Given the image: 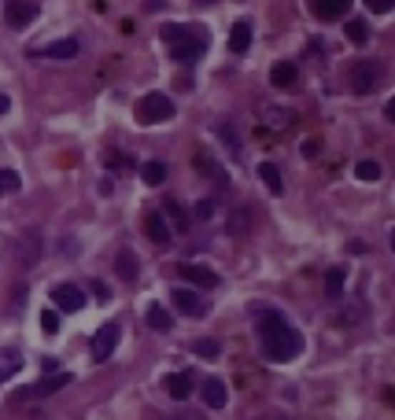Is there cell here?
Listing matches in <instances>:
<instances>
[{"mask_svg": "<svg viewBox=\"0 0 395 420\" xmlns=\"http://www.w3.org/2000/svg\"><path fill=\"white\" fill-rule=\"evenodd\" d=\"M255 324H259V339H262V354L270 362L284 365L296 362L303 354V336L289 324V317L281 309H255Z\"/></svg>", "mask_w": 395, "mask_h": 420, "instance_id": "1", "label": "cell"}, {"mask_svg": "<svg viewBox=\"0 0 395 420\" xmlns=\"http://www.w3.org/2000/svg\"><path fill=\"white\" fill-rule=\"evenodd\" d=\"M207 30L204 26H181V37L170 44V59L174 63H192L207 52Z\"/></svg>", "mask_w": 395, "mask_h": 420, "instance_id": "2", "label": "cell"}, {"mask_svg": "<svg viewBox=\"0 0 395 420\" xmlns=\"http://www.w3.org/2000/svg\"><path fill=\"white\" fill-rule=\"evenodd\" d=\"M74 384V372H49L45 380H37V384H30V387H23V391H15V402H37V398H49V394H56V391H63V387H71Z\"/></svg>", "mask_w": 395, "mask_h": 420, "instance_id": "3", "label": "cell"}, {"mask_svg": "<svg viewBox=\"0 0 395 420\" xmlns=\"http://www.w3.org/2000/svg\"><path fill=\"white\" fill-rule=\"evenodd\" d=\"M381 78H384V66H381L377 59H359L355 66H351V88H355L359 96L377 93Z\"/></svg>", "mask_w": 395, "mask_h": 420, "instance_id": "4", "label": "cell"}, {"mask_svg": "<svg viewBox=\"0 0 395 420\" xmlns=\"http://www.w3.org/2000/svg\"><path fill=\"white\" fill-rule=\"evenodd\" d=\"M137 115L144 126H159L166 118H174V100L166 93H144L141 103H137Z\"/></svg>", "mask_w": 395, "mask_h": 420, "instance_id": "5", "label": "cell"}, {"mask_svg": "<svg viewBox=\"0 0 395 420\" xmlns=\"http://www.w3.org/2000/svg\"><path fill=\"white\" fill-rule=\"evenodd\" d=\"M119 339H122V328L119 324H104L96 336H93V343H89L93 362H107V358H111V354L119 350Z\"/></svg>", "mask_w": 395, "mask_h": 420, "instance_id": "6", "label": "cell"}, {"mask_svg": "<svg viewBox=\"0 0 395 420\" xmlns=\"http://www.w3.org/2000/svg\"><path fill=\"white\" fill-rule=\"evenodd\" d=\"M170 299H174V309H178V314H185V317H204V314H207V302L200 299V292H196V287H174Z\"/></svg>", "mask_w": 395, "mask_h": 420, "instance_id": "7", "label": "cell"}, {"mask_svg": "<svg viewBox=\"0 0 395 420\" xmlns=\"http://www.w3.org/2000/svg\"><path fill=\"white\" fill-rule=\"evenodd\" d=\"M52 302L59 314H78V309L85 306V292L78 284H56L52 287Z\"/></svg>", "mask_w": 395, "mask_h": 420, "instance_id": "8", "label": "cell"}, {"mask_svg": "<svg viewBox=\"0 0 395 420\" xmlns=\"http://www.w3.org/2000/svg\"><path fill=\"white\" fill-rule=\"evenodd\" d=\"M178 273L189 280V287H196V292H211V287H218V273L207 270V265H178Z\"/></svg>", "mask_w": 395, "mask_h": 420, "instance_id": "9", "label": "cell"}, {"mask_svg": "<svg viewBox=\"0 0 395 420\" xmlns=\"http://www.w3.org/2000/svg\"><path fill=\"white\" fill-rule=\"evenodd\" d=\"M144 232L151 243H159V247H166V243H174V229H170V221L163 217V210H151L144 217Z\"/></svg>", "mask_w": 395, "mask_h": 420, "instance_id": "10", "label": "cell"}, {"mask_svg": "<svg viewBox=\"0 0 395 420\" xmlns=\"http://www.w3.org/2000/svg\"><path fill=\"white\" fill-rule=\"evenodd\" d=\"M37 15H41V4H37V0H11L8 11H4V19L11 22V26H30Z\"/></svg>", "mask_w": 395, "mask_h": 420, "instance_id": "11", "label": "cell"}, {"mask_svg": "<svg viewBox=\"0 0 395 420\" xmlns=\"http://www.w3.org/2000/svg\"><path fill=\"white\" fill-rule=\"evenodd\" d=\"M34 56H41V59H74L78 56V41L74 37L49 41V44H41V48H34Z\"/></svg>", "mask_w": 395, "mask_h": 420, "instance_id": "12", "label": "cell"}, {"mask_svg": "<svg viewBox=\"0 0 395 420\" xmlns=\"http://www.w3.org/2000/svg\"><path fill=\"white\" fill-rule=\"evenodd\" d=\"M37 258H41V232L30 229L23 240H19V265H23V270H34Z\"/></svg>", "mask_w": 395, "mask_h": 420, "instance_id": "13", "label": "cell"}, {"mask_svg": "<svg viewBox=\"0 0 395 420\" xmlns=\"http://www.w3.org/2000/svg\"><path fill=\"white\" fill-rule=\"evenodd\" d=\"M115 273H119V280H126V284H134L137 277H141V258L129 251V247H122L119 255H115Z\"/></svg>", "mask_w": 395, "mask_h": 420, "instance_id": "14", "label": "cell"}, {"mask_svg": "<svg viewBox=\"0 0 395 420\" xmlns=\"http://www.w3.org/2000/svg\"><path fill=\"white\" fill-rule=\"evenodd\" d=\"M251 22L248 19H240V22H233V30H229V52L233 56H244L248 48H251Z\"/></svg>", "mask_w": 395, "mask_h": 420, "instance_id": "15", "label": "cell"}, {"mask_svg": "<svg viewBox=\"0 0 395 420\" xmlns=\"http://www.w3.org/2000/svg\"><path fill=\"white\" fill-rule=\"evenodd\" d=\"M296 81H299V66H296V63L281 59V63L270 66V85H274V88H292Z\"/></svg>", "mask_w": 395, "mask_h": 420, "instance_id": "16", "label": "cell"}, {"mask_svg": "<svg viewBox=\"0 0 395 420\" xmlns=\"http://www.w3.org/2000/svg\"><path fill=\"white\" fill-rule=\"evenodd\" d=\"M163 387H166V394L174 398V402H185V398L192 394V376L189 372H170L163 380Z\"/></svg>", "mask_w": 395, "mask_h": 420, "instance_id": "17", "label": "cell"}, {"mask_svg": "<svg viewBox=\"0 0 395 420\" xmlns=\"http://www.w3.org/2000/svg\"><path fill=\"white\" fill-rule=\"evenodd\" d=\"M204 402H207L211 409H222V406L229 402V387H226V380H218V376L204 380Z\"/></svg>", "mask_w": 395, "mask_h": 420, "instance_id": "18", "label": "cell"}, {"mask_svg": "<svg viewBox=\"0 0 395 420\" xmlns=\"http://www.w3.org/2000/svg\"><path fill=\"white\" fill-rule=\"evenodd\" d=\"M366 321V302L362 299H347V306L336 314V324L340 328H355V324H362Z\"/></svg>", "mask_w": 395, "mask_h": 420, "instance_id": "19", "label": "cell"}, {"mask_svg": "<svg viewBox=\"0 0 395 420\" xmlns=\"http://www.w3.org/2000/svg\"><path fill=\"white\" fill-rule=\"evenodd\" d=\"M214 137L226 140V148H229L233 159H240V155H244V144H240V133H236L233 122H218V126H214Z\"/></svg>", "mask_w": 395, "mask_h": 420, "instance_id": "20", "label": "cell"}, {"mask_svg": "<svg viewBox=\"0 0 395 420\" xmlns=\"http://www.w3.org/2000/svg\"><path fill=\"white\" fill-rule=\"evenodd\" d=\"M311 4H314L318 19H325V22H333V19L351 11V0H311Z\"/></svg>", "mask_w": 395, "mask_h": 420, "instance_id": "21", "label": "cell"}, {"mask_svg": "<svg viewBox=\"0 0 395 420\" xmlns=\"http://www.w3.org/2000/svg\"><path fill=\"white\" fill-rule=\"evenodd\" d=\"M19 369H23V354L11 350V347H4V350H0V384L11 380V376H15Z\"/></svg>", "mask_w": 395, "mask_h": 420, "instance_id": "22", "label": "cell"}, {"mask_svg": "<svg viewBox=\"0 0 395 420\" xmlns=\"http://www.w3.org/2000/svg\"><path fill=\"white\" fill-rule=\"evenodd\" d=\"M259 177H262V185H266L270 195H281L284 192V177H281V170L274 163H259Z\"/></svg>", "mask_w": 395, "mask_h": 420, "instance_id": "23", "label": "cell"}, {"mask_svg": "<svg viewBox=\"0 0 395 420\" xmlns=\"http://www.w3.org/2000/svg\"><path fill=\"white\" fill-rule=\"evenodd\" d=\"M248 229H251V207H236L229 214V221H226V232L229 236H244Z\"/></svg>", "mask_w": 395, "mask_h": 420, "instance_id": "24", "label": "cell"}, {"mask_svg": "<svg viewBox=\"0 0 395 420\" xmlns=\"http://www.w3.org/2000/svg\"><path fill=\"white\" fill-rule=\"evenodd\" d=\"M144 321H148V328L151 332H163V336H166V332L174 328V317L166 314V309L156 302V306H148V314H144Z\"/></svg>", "mask_w": 395, "mask_h": 420, "instance_id": "25", "label": "cell"}, {"mask_svg": "<svg viewBox=\"0 0 395 420\" xmlns=\"http://www.w3.org/2000/svg\"><path fill=\"white\" fill-rule=\"evenodd\" d=\"M141 181H144L148 188H159V185L166 181V166H163L159 159H151V163H144V166H141Z\"/></svg>", "mask_w": 395, "mask_h": 420, "instance_id": "26", "label": "cell"}, {"mask_svg": "<svg viewBox=\"0 0 395 420\" xmlns=\"http://www.w3.org/2000/svg\"><path fill=\"white\" fill-rule=\"evenodd\" d=\"M344 284H347V270H340V265H336V270H329L325 273V295L329 299H340L344 295Z\"/></svg>", "mask_w": 395, "mask_h": 420, "instance_id": "27", "label": "cell"}, {"mask_svg": "<svg viewBox=\"0 0 395 420\" xmlns=\"http://www.w3.org/2000/svg\"><path fill=\"white\" fill-rule=\"evenodd\" d=\"M192 354H196V358H207V362H214L218 358V354H222V347H218V339H192Z\"/></svg>", "mask_w": 395, "mask_h": 420, "instance_id": "28", "label": "cell"}, {"mask_svg": "<svg viewBox=\"0 0 395 420\" xmlns=\"http://www.w3.org/2000/svg\"><path fill=\"white\" fill-rule=\"evenodd\" d=\"M355 177H359V181H366V185L381 181V163H373V159H362V163L355 166Z\"/></svg>", "mask_w": 395, "mask_h": 420, "instance_id": "29", "label": "cell"}, {"mask_svg": "<svg viewBox=\"0 0 395 420\" xmlns=\"http://www.w3.org/2000/svg\"><path fill=\"white\" fill-rule=\"evenodd\" d=\"M347 41L351 44H366L369 41V30H366L362 19H347Z\"/></svg>", "mask_w": 395, "mask_h": 420, "instance_id": "30", "label": "cell"}, {"mask_svg": "<svg viewBox=\"0 0 395 420\" xmlns=\"http://www.w3.org/2000/svg\"><path fill=\"white\" fill-rule=\"evenodd\" d=\"M23 188V177H19L15 170H0V195L4 192H19Z\"/></svg>", "mask_w": 395, "mask_h": 420, "instance_id": "31", "label": "cell"}, {"mask_svg": "<svg viewBox=\"0 0 395 420\" xmlns=\"http://www.w3.org/2000/svg\"><path fill=\"white\" fill-rule=\"evenodd\" d=\"M41 328H45V336H56L59 332V309H45V314H41Z\"/></svg>", "mask_w": 395, "mask_h": 420, "instance_id": "32", "label": "cell"}, {"mask_svg": "<svg viewBox=\"0 0 395 420\" xmlns=\"http://www.w3.org/2000/svg\"><path fill=\"white\" fill-rule=\"evenodd\" d=\"M166 217H170V221H174V225H178V229H185V225H189L185 210H181L178 203H174V199H166Z\"/></svg>", "mask_w": 395, "mask_h": 420, "instance_id": "33", "label": "cell"}, {"mask_svg": "<svg viewBox=\"0 0 395 420\" xmlns=\"http://www.w3.org/2000/svg\"><path fill=\"white\" fill-rule=\"evenodd\" d=\"M192 210H196V221H211L214 217V199H200Z\"/></svg>", "mask_w": 395, "mask_h": 420, "instance_id": "34", "label": "cell"}, {"mask_svg": "<svg viewBox=\"0 0 395 420\" xmlns=\"http://www.w3.org/2000/svg\"><path fill=\"white\" fill-rule=\"evenodd\" d=\"M366 4H369V11H373V15H388L395 0H366Z\"/></svg>", "mask_w": 395, "mask_h": 420, "instance_id": "35", "label": "cell"}, {"mask_svg": "<svg viewBox=\"0 0 395 420\" xmlns=\"http://www.w3.org/2000/svg\"><path fill=\"white\" fill-rule=\"evenodd\" d=\"M266 118H274L270 126H289L292 122V111H266Z\"/></svg>", "mask_w": 395, "mask_h": 420, "instance_id": "36", "label": "cell"}, {"mask_svg": "<svg viewBox=\"0 0 395 420\" xmlns=\"http://www.w3.org/2000/svg\"><path fill=\"white\" fill-rule=\"evenodd\" d=\"M93 295H96L100 302H107V299H111V287H107L104 280H93Z\"/></svg>", "mask_w": 395, "mask_h": 420, "instance_id": "37", "label": "cell"}, {"mask_svg": "<svg viewBox=\"0 0 395 420\" xmlns=\"http://www.w3.org/2000/svg\"><path fill=\"white\" fill-rule=\"evenodd\" d=\"M303 155H306V159H314V155H318V140H303Z\"/></svg>", "mask_w": 395, "mask_h": 420, "instance_id": "38", "label": "cell"}, {"mask_svg": "<svg viewBox=\"0 0 395 420\" xmlns=\"http://www.w3.org/2000/svg\"><path fill=\"white\" fill-rule=\"evenodd\" d=\"M115 192V185L111 181H107V177H104V181H100V195H111Z\"/></svg>", "mask_w": 395, "mask_h": 420, "instance_id": "39", "label": "cell"}, {"mask_svg": "<svg viewBox=\"0 0 395 420\" xmlns=\"http://www.w3.org/2000/svg\"><path fill=\"white\" fill-rule=\"evenodd\" d=\"M45 372H59V362L56 358H45Z\"/></svg>", "mask_w": 395, "mask_h": 420, "instance_id": "40", "label": "cell"}, {"mask_svg": "<svg viewBox=\"0 0 395 420\" xmlns=\"http://www.w3.org/2000/svg\"><path fill=\"white\" fill-rule=\"evenodd\" d=\"M8 107H11V100H8L4 93H0V115H8Z\"/></svg>", "mask_w": 395, "mask_h": 420, "instance_id": "41", "label": "cell"}, {"mask_svg": "<svg viewBox=\"0 0 395 420\" xmlns=\"http://www.w3.org/2000/svg\"><path fill=\"white\" fill-rule=\"evenodd\" d=\"M255 420H289V416H281V413H266V416H255Z\"/></svg>", "mask_w": 395, "mask_h": 420, "instance_id": "42", "label": "cell"}, {"mask_svg": "<svg viewBox=\"0 0 395 420\" xmlns=\"http://www.w3.org/2000/svg\"><path fill=\"white\" fill-rule=\"evenodd\" d=\"M166 420H200V416H166Z\"/></svg>", "mask_w": 395, "mask_h": 420, "instance_id": "43", "label": "cell"}]
</instances>
